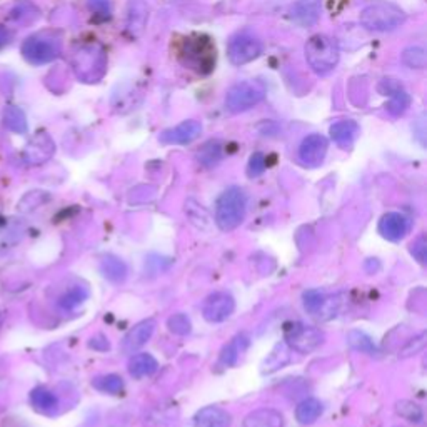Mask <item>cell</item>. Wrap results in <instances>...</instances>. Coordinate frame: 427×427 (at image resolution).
Instances as JSON below:
<instances>
[{"mask_svg": "<svg viewBox=\"0 0 427 427\" xmlns=\"http://www.w3.org/2000/svg\"><path fill=\"white\" fill-rule=\"evenodd\" d=\"M402 62L411 69H424L427 64L426 50L422 47H409L402 52Z\"/></svg>", "mask_w": 427, "mask_h": 427, "instance_id": "e575fe53", "label": "cell"}, {"mask_svg": "<svg viewBox=\"0 0 427 427\" xmlns=\"http://www.w3.org/2000/svg\"><path fill=\"white\" fill-rule=\"evenodd\" d=\"M287 346H277L274 351L271 352L269 355H267V359L264 360V365H262V372L264 374H271V372H276L279 371V369H283L285 364L289 362V354H287V349H285Z\"/></svg>", "mask_w": 427, "mask_h": 427, "instance_id": "f1b7e54d", "label": "cell"}, {"mask_svg": "<svg viewBox=\"0 0 427 427\" xmlns=\"http://www.w3.org/2000/svg\"><path fill=\"white\" fill-rule=\"evenodd\" d=\"M30 400H32V404L37 409H41V411H54V409L59 406V399H57V395L54 393H50V391L43 389V387H37V389L32 391V394H30Z\"/></svg>", "mask_w": 427, "mask_h": 427, "instance_id": "f546056e", "label": "cell"}, {"mask_svg": "<svg viewBox=\"0 0 427 427\" xmlns=\"http://www.w3.org/2000/svg\"><path fill=\"white\" fill-rule=\"evenodd\" d=\"M324 406L319 399L307 398L296 407V419L304 426L314 424V422L323 416Z\"/></svg>", "mask_w": 427, "mask_h": 427, "instance_id": "603a6c76", "label": "cell"}, {"mask_svg": "<svg viewBox=\"0 0 427 427\" xmlns=\"http://www.w3.org/2000/svg\"><path fill=\"white\" fill-rule=\"evenodd\" d=\"M127 367H129V374L132 377L142 379V377L152 376L158 369V364L154 355L147 354V352H140V354L132 355Z\"/></svg>", "mask_w": 427, "mask_h": 427, "instance_id": "44dd1931", "label": "cell"}, {"mask_svg": "<svg viewBox=\"0 0 427 427\" xmlns=\"http://www.w3.org/2000/svg\"><path fill=\"white\" fill-rule=\"evenodd\" d=\"M92 384H94L95 389L100 391V393L112 395L121 394L122 389H124V379H122L121 376H117V374H105V376L95 377V379L92 381Z\"/></svg>", "mask_w": 427, "mask_h": 427, "instance_id": "4316f807", "label": "cell"}, {"mask_svg": "<svg viewBox=\"0 0 427 427\" xmlns=\"http://www.w3.org/2000/svg\"><path fill=\"white\" fill-rule=\"evenodd\" d=\"M4 124H6L8 130L15 132V134H25L29 129L25 114L19 107H15V105H11V107L6 109V112H4Z\"/></svg>", "mask_w": 427, "mask_h": 427, "instance_id": "d4e9b609", "label": "cell"}, {"mask_svg": "<svg viewBox=\"0 0 427 427\" xmlns=\"http://www.w3.org/2000/svg\"><path fill=\"white\" fill-rule=\"evenodd\" d=\"M406 22V14L399 6L393 2L371 4L360 12V24L367 30L376 32H389L400 27Z\"/></svg>", "mask_w": 427, "mask_h": 427, "instance_id": "277c9868", "label": "cell"}, {"mask_svg": "<svg viewBox=\"0 0 427 427\" xmlns=\"http://www.w3.org/2000/svg\"><path fill=\"white\" fill-rule=\"evenodd\" d=\"M177 414V409L174 406H161L154 407L151 414L145 417V426L147 427H165L172 421V417Z\"/></svg>", "mask_w": 427, "mask_h": 427, "instance_id": "83f0119b", "label": "cell"}, {"mask_svg": "<svg viewBox=\"0 0 427 427\" xmlns=\"http://www.w3.org/2000/svg\"><path fill=\"white\" fill-rule=\"evenodd\" d=\"M62 41L54 32H39L29 37L22 46V54L25 60L34 65L52 62L60 54Z\"/></svg>", "mask_w": 427, "mask_h": 427, "instance_id": "5b68a950", "label": "cell"}, {"mask_svg": "<svg viewBox=\"0 0 427 427\" xmlns=\"http://www.w3.org/2000/svg\"><path fill=\"white\" fill-rule=\"evenodd\" d=\"M339 57H341V52H339L337 42L329 37V35H312L306 43L307 64L319 76H325V74L336 69Z\"/></svg>", "mask_w": 427, "mask_h": 427, "instance_id": "3957f363", "label": "cell"}, {"mask_svg": "<svg viewBox=\"0 0 427 427\" xmlns=\"http://www.w3.org/2000/svg\"><path fill=\"white\" fill-rule=\"evenodd\" d=\"M179 60L184 67L207 76L215 67V47L207 35H189L180 42Z\"/></svg>", "mask_w": 427, "mask_h": 427, "instance_id": "6da1fadb", "label": "cell"}, {"mask_svg": "<svg viewBox=\"0 0 427 427\" xmlns=\"http://www.w3.org/2000/svg\"><path fill=\"white\" fill-rule=\"evenodd\" d=\"M262 41L252 32H239L231 39L227 47V55L231 64L245 65L257 59L262 54Z\"/></svg>", "mask_w": 427, "mask_h": 427, "instance_id": "9c48e42d", "label": "cell"}, {"mask_svg": "<svg viewBox=\"0 0 427 427\" xmlns=\"http://www.w3.org/2000/svg\"><path fill=\"white\" fill-rule=\"evenodd\" d=\"M154 331H156V320L154 319L142 320V323L134 325V327L126 334V337L122 339L121 351L124 352V354H134L135 351H139L140 347L147 344Z\"/></svg>", "mask_w": 427, "mask_h": 427, "instance_id": "4fadbf2b", "label": "cell"}, {"mask_svg": "<svg viewBox=\"0 0 427 427\" xmlns=\"http://www.w3.org/2000/svg\"><path fill=\"white\" fill-rule=\"evenodd\" d=\"M231 414L221 407L209 406L201 409L192 419V427H229L231 426Z\"/></svg>", "mask_w": 427, "mask_h": 427, "instance_id": "ac0fdd59", "label": "cell"}, {"mask_svg": "<svg viewBox=\"0 0 427 427\" xmlns=\"http://www.w3.org/2000/svg\"><path fill=\"white\" fill-rule=\"evenodd\" d=\"M411 254L417 259L421 264H426L427 259V242L424 239V236H421L419 239H416L411 244Z\"/></svg>", "mask_w": 427, "mask_h": 427, "instance_id": "ab89813d", "label": "cell"}, {"mask_svg": "<svg viewBox=\"0 0 427 427\" xmlns=\"http://www.w3.org/2000/svg\"><path fill=\"white\" fill-rule=\"evenodd\" d=\"M266 95V87L257 81H244L232 86L227 90L226 107L227 111L239 114L257 105Z\"/></svg>", "mask_w": 427, "mask_h": 427, "instance_id": "8992f818", "label": "cell"}, {"mask_svg": "<svg viewBox=\"0 0 427 427\" xmlns=\"http://www.w3.org/2000/svg\"><path fill=\"white\" fill-rule=\"evenodd\" d=\"M54 152H55V144L50 135L46 134V132H39V134L27 144V147H25L24 158L30 165H41L54 156Z\"/></svg>", "mask_w": 427, "mask_h": 427, "instance_id": "7c38bea8", "label": "cell"}, {"mask_svg": "<svg viewBox=\"0 0 427 427\" xmlns=\"http://www.w3.org/2000/svg\"><path fill=\"white\" fill-rule=\"evenodd\" d=\"M100 272L107 280H111L114 284H121L124 283L127 277V266L124 261L116 257V255H105V257L100 261Z\"/></svg>", "mask_w": 427, "mask_h": 427, "instance_id": "7402d4cb", "label": "cell"}, {"mask_svg": "<svg viewBox=\"0 0 427 427\" xmlns=\"http://www.w3.org/2000/svg\"><path fill=\"white\" fill-rule=\"evenodd\" d=\"M426 344H427V336H426V332L417 334L416 337H412L411 341H407V344L404 346L402 349H400L399 355H400V358H404V359L412 358V355H417L421 351H424Z\"/></svg>", "mask_w": 427, "mask_h": 427, "instance_id": "8d00e7d4", "label": "cell"}, {"mask_svg": "<svg viewBox=\"0 0 427 427\" xmlns=\"http://www.w3.org/2000/svg\"><path fill=\"white\" fill-rule=\"evenodd\" d=\"M167 327H169V331L175 334V336H189L192 331V323L187 314L179 312V314L170 316L169 319H167Z\"/></svg>", "mask_w": 427, "mask_h": 427, "instance_id": "836d02e7", "label": "cell"}, {"mask_svg": "<svg viewBox=\"0 0 427 427\" xmlns=\"http://www.w3.org/2000/svg\"><path fill=\"white\" fill-rule=\"evenodd\" d=\"M347 344H349L351 349L364 352V354L374 355L377 352V347L374 344V341L371 337L367 336V334L362 331H355V329H352V331L347 332Z\"/></svg>", "mask_w": 427, "mask_h": 427, "instance_id": "484cf974", "label": "cell"}, {"mask_svg": "<svg viewBox=\"0 0 427 427\" xmlns=\"http://www.w3.org/2000/svg\"><path fill=\"white\" fill-rule=\"evenodd\" d=\"M411 229V221L404 214L387 212L379 221V234L387 240L398 242L407 236Z\"/></svg>", "mask_w": 427, "mask_h": 427, "instance_id": "9a60e30c", "label": "cell"}, {"mask_svg": "<svg viewBox=\"0 0 427 427\" xmlns=\"http://www.w3.org/2000/svg\"><path fill=\"white\" fill-rule=\"evenodd\" d=\"M248 346H249V337L245 336V334H240V336L232 339V341L224 347L219 360H221V364L226 365V367H231V365H234L237 360H239L240 354L245 351V347Z\"/></svg>", "mask_w": 427, "mask_h": 427, "instance_id": "cb8c5ba5", "label": "cell"}, {"mask_svg": "<svg viewBox=\"0 0 427 427\" xmlns=\"http://www.w3.org/2000/svg\"><path fill=\"white\" fill-rule=\"evenodd\" d=\"M381 87H386L384 95L391 97V102L387 105V112H389L393 117L402 116V114L407 111L409 104H411V97H409L407 92L404 90L399 83L391 81V79L382 81Z\"/></svg>", "mask_w": 427, "mask_h": 427, "instance_id": "e0dca14e", "label": "cell"}, {"mask_svg": "<svg viewBox=\"0 0 427 427\" xmlns=\"http://www.w3.org/2000/svg\"><path fill=\"white\" fill-rule=\"evenodd\" d=\"M236 301L229 292H214L205 299L202 314L207 323H224L229 317L234 314Z\"/></svg>", "mask_w": 427, "mask_h": 427, "instance_id": "30bf717a", "label": "cell"}, {"mask_svg": "<svg viewBox=\"0 0 427 427\" xmlns=\"http://www.w3.org/2000/svg\"><path fill=\"white\" fill-rule=\"evenodd\" d=\"M267 162H266V156H264L262 152H255L250 156L249 165H248V174L249 177H259L264 170H266Z\"/></svg>", "mask_w": 427, "mask_h": 427, "instance_id": "f35d334b", "label": "cell"}, {"mask_svg": "<svg viewBox=\"0 0 427 427\" xmlns=\"http://www.w3.org/2000/svg\"><path fill=\"white\" fill-rule=\"evenodd\" d=\"M194 207H196V214L187 212L189 219H191V222L194 224V226H197V227H205L207 221H209V215H207L205 210L202 209V205L196 204V202H194Z\"/></svg>", "mask_w": 427, "mask_h": 427, "instance_id": "60d3db41", "label": "cell"}, {"mask_svg": "<svg viewBox=\"0 0 427 427\" xmlns=\"http://www.w3.org/2000/svg\"><path fill=\"white\" fill-rule=\"evenodd\" d=\"M284 416L276 409H257L248 414L244 419V427H284Z\"/></svg>", "mask_w": 427, "mask_h": 427, "instance_id": "d6986e66", "label": "cell"}, {"mask_svg": "<svg viewBox=\"0 0 427 427\" xmlns=\"http://www.w3.org/2000/svg\"><path fill=\"white\" fill-rule=\"evenodd\" d=\"M324 339L325 336L320 329L302 323H292L284 329L285 346L299 352V354H311V352L319 349Z\"/></svg>", "mask_w": 427, "mask_h": 427, "instance_id": "52a82bcc", "label": "cell"}, {"mask_svg": "<svg viewBox=\"0 0 427 427\" xmlns=\"http://www.w3.org/2000/svg\"><path fill=\"white\" fill-rule=\"evenodd\" d=\"M359 124L355 121H339L331 127V137L339 147L349 149L359 135Z\"/></svg>", "mask_w": 427, "mask_h": 427, "instance_id": "ffe728a7", "label": "cell"}, {"mask_svg": "<svg viewBox=\"0 0 427 427\" xmlns=\"http://www.w3.org/2000/svg\"><path fill=\"white\" fill-rule=\"evenodd\" d=\"M395 412H398V416L402 417V419L414 422V424H419V422L422 421V417H424L419 404L412 402V400H407V399L398 400V402H395Z\"/></svg>", "mask_w": 427, "mask_h": 427, "instance_id": "4dcf8cb0", "label": "cell"}, {"mask_svg": "<svg viewBox=\"0 0 427 427\" xmlns=\"http://www.w3.org/2000/svg\"><path fill=\"white\" fill-rule=\"evenodd\" d=\"M74 67L83 82H97L105 70L104 50L97 46L82 47L74 57Z\"/></svg>", "mask_w": 427, "mask_h": 427, "instance_id": "ba28073f", "label": "cell"}, {"mask_svg": "<svg viewBox=\"0 0 427 427\" xmlns=\"http://www.w3.org/2000/svg\"><path fill=\"white\" fill-rule=\"evenodd\" d=\"M248 197L240 187H229L215 204V224L224 232L234 231L244 222Z\"/></svg>", "mask_w": 427, "mask_h": 427, "instance_id": "7a4b0ae2", "label": "cell"}, {"mask_svg": "<svg viewBox=\"0 0 427 427\" xmlns=\"http://www.w3.org/2000/svg\"><path fill=\"white\" fill-rule=\"evenodd\" d=\"M320 8H323L320 0H297L290 11V17L301 27H312L319 20Z\"/></svg>", "mask_w": 427, "mask_h": 427, "instance_id": "2e32d148", "label": "cell"}, {"mask_svg": "<svg viewBox=\"0 0 427 427\" xmlns=\"http://www.w3.org/2000/svg\"><path fill=\"white\" fill-rule=\"evenodd\" d=\"M47 201H48V196L46 192H39V191L29 192L27 196H25L24 199L19 202V210L20 212H30V210L37 209V207H41L43 202H47Z\"/></svg>", "mask_w": 427, "mask_h": 427, "instance_id": "74e56055", "label": "cell"}, {"mask_svg": "<svg viewBox=\"0 0 427 427\" xmlns=\"http://www.w3.org/2000/svg\"><path fill=\"white\" fill-rule=\"evenodd\" d=\"M302 302H304V307H306V311L309 312V314L316 316L325 307V304H327V297H325V294L320 292V290L311 289V290H307V292H304Z\"/></svg>", "mask_w": 427, "mask_h": 427, "instance_id": "d6a6232c", "label": "cell"}, {"mask_svg": "<svg viewBox=\"0 0 427 427\" xmlns=\"http://www.w3.org/2000/svg\"><path fill=\"white\" fill-rule=\"evenodd\" d=\"M89 7L94 11V14L102 15L104 19H109V17H111V7H109L107 0H90Z\"/></svg>", "mask_w": 427, "mask_h": 427, "instance_id": "b9f144b4", "label": "cell"}, {"mask_svg": "<svg viewBox=\"0 0 427 427\" xmlns=\"http://www.w3.org/2000/svg\"><path fill=\"white\" fill-rule=\"evenodd\" d=\"M87 296H89V292H87L86 289L83 287H74L70 289L69 292H65L62 297H60V307L62 309H67V311H72L76 309L77 306H81V304L86 301Z\"/></svg>", "mask_w": 427, "mask_h": 427, "instance_id": "d590c367", "label": "cell"}, {"mask_svg": "<svg viewBox=\"0 0 427 427\" xmlns=\"http://www.w3.org/2000/svg\"><path fill=\"white\" fill-rule=\"evenodd\" d=\"M221 157H222V145L221 142H217V140H210V142H207L199 151V156H197L201 164L205 167L215 165L219 161H221Z\"/></svg>", "mask_w": 427, "mask_h": 427, "instance_id": "1f68e13d", "label": "cell"}, {"mask_svg": "<svg viewBox=\"0 0 427 427\" xmlns=\"http://www.w3.org/2000/svg\"><path fill=\"white\" fill-rule=\"evenodd\" d=\"M329 142L324 135L312 134L302 140L299 147V161L306 167H319L327 154Z\"/></svg>", "mask_w": 427, "mask_h": 427, "instance_id": "8fae6325", "label": "cell"}, {"mask_svg": "<svg viewBox=\"0 0 427 427\" xmlns=\"http://www.w3.org/2000/svg\"><path fill=\"white\" fill-rule=\"evenodd\" d=\"M202 134V124L197 121H184L182 124L175 126L174 129H167L161 134L162 144L169 145H184L191 144L192 140H196Z\"/></svg>", "mask_w": 427, "mask_h": 427, "instance_id": "5bb4252c", "label": "cell"}, {"mask_svg": "<svg viewBox=\"0 0 427 427\" xmlns=\"http://www.w3.org/2000/svg\"><path fill=\"white\" fill-rule=\"evenodd\" d=\"M11 41H12V32H11V30H8L7 27H2V25H0V48L7 47L8 43H11Z\"/></svg>", "mask_w": 427, "mask_h": 427, "instance_id": "ee69618b", "label": "cell"}, {"mask_svg": "<svg viewBox=\"0 0 427 427\" xmlns=\"http://www.w3.org/2000/svg\"><path fill=\"white\" fill-rule=\"evenodd\" d=\"M89 347H92V349H95V351H109L111 344H109V341L104 336H95L90 339Z\"/></svg>", "mask_w": 427, "mask_h": 427, "instance_id": "7bdbcfd3", "label": "cell"}]
</instances>
